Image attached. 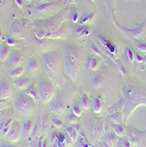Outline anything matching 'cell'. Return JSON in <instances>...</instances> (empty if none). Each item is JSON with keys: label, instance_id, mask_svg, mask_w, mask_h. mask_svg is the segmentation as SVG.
<instances>
[{"label": "cell", "instance_id": "6da1fadb", "mask_svg": "<svg viewBox=\"0 0 146 147\" xmlns=\"http://www.w3.org/2000/svg\"><path fill=\"white\" fill-rule=\"evenodd\" d=\"M61 51L65 74L75 84H80L85 63V49L74 42L66 41Z\"/></svg>", "mask_w": 146, "mask_h": 147}, {"label": "cell", "instance_id": "7a4b0ae2", "mask_svg": "<svg viewBox=\"0 0 146 147\" xmlns=\"http://www.w3.org/2000/svg\"><path fill=\"white\" fill-rule=\"evenodd\" d=\"M42 67L45 75L57 86H63L67 82L63 68L61 49L43 52L42 54Z\"/></svg>", "mask_w": 146, "mask_h": 147}, {"label": "cell", "instance_id": "3957f363", "mask_svg": "<svg viewBox=\"0 0 146 147\" xmlns=\"http://www.w3.org/2000/svg\"><path fill=\"white\" fill-rule=\"evenodd\" d=\"M66 17H67V9H63L48 19L33 21L32 25L36 29V36L38 39H43L44 35L57 31L61 24L66 20Z\"/></svg>", "mask_w": 146, "mask_h": 147}, {"label": "cell", "instance_id": "277c9868", "mask_svg": "<svg viewBox=\"0 0 146 147\" xmlns=\"http://www.w3.org/2000/svg\"><path fill=\"white\" fill-rule=\"evenodd\" d=\"M14 114L20 119H26L32 116L37 109L35 101L25 91H19L13 98Z\"/></svg>", "mask_w": 146, "mask_h": 147}, {"label": "cell", "instance_id": "5b68a950", "mask_svg": "<svg viewBox=\"0 0 146 147\" xmlns=\"http://www.w3.org/2000/svg\"><path fill=\"white\" fill-rule=\"evenodd\" d=\"M61 90L54 96L48 103V108L56 115H63L66 111L68 104L72 101L74 87L71 85H63Z\"/></svg>", "mask_w": 146, "mask_h": 147}, {"label": "cell", "instance_id": "8992f818", "mask_svg": "<svg viewBox=\"0 0 146 147\" xmlns=\"http://www.w3.org/2000/svg\"><path fill=\"white\" fill-rule=\"evenodd\" d=\"M36 87L38 101L41 104H48L57 94L56 85L47 76L40 78L36 83Z\"/></svg>", "mask_w": 146, "mask_h": 147}, {"label": "cell", "instance_id": "52a82bcc", "mask_svg": "<svg viewBox=\"0 0 146 147\" xmlns=\"http://www.w3.org/2000/svg\"><path fill=\"white\" fill-rule=\"evenodd\" d=\"M81 117V123L85 130L86 135L90 138V139L94 140L98 138L101 134V126L102 124L98 121L97 118L91 114H83L79 116Z\"/></svg>", "mask_w": 146, "mask_h": 147}, {"label": "cell", "instance_id": "ba28073f", "mask_svg": "<svg viewBox=\"0 0 146 147\" xmlns=\"http://www.w3.org/2000/svg\"><path fill=\"white\" fill-rule=\"evenodd\" d=\"M127 100L124 104L123 109V117L125 121L129 118L130 114L134 111L136 108L141 105H146V96L137 95V92L134 89H126Z\"/></svg>", "mask_w": 146, "mask_h": 147}, {"label": "cell", "instance_id": "9c48e42d", "mask_svg": "<svg viewBox=\"0 0 146 147\" xmlns=\"http://www.w3.org/2000/svg\"><path fill=\"white\" fill-rule=\"evenodd\" d=\"M15 87L8 77H4L0 81V101L11 99L15 96Z\"/></svg>", "mask_w": 146, "mask_h": 147}, {"label": "cell", "instance_id": "30bf717a", "mask_svg": "<svg viewBox=\"0 0 146 147\" xmlns=\"http://www.w3.org/2000/svg\"><path fill=\"white\" fill-rule=\"evenodd\" d=\"M8 143H17L21 138V123L18 120H13L10 129L5 137Z\"/></svg>", "mask_w": 146, "mask_h": 147}, {"label": "cell", "instance_id": "8fae6325", "mask_svg": "<svg viewBox=\"0 0 146 147\" xmlns=\"http://www.w3.org/2000/svg\"><path fill=\"white\" fill-rule=\"evenodd\" d=\"M70 32H71V26H70V24L67 22V21H63L61 26H59V28L53 32L51 34H46L44 35L43 39L46 38V39H49V40H54V39H60V40H63V39H66L68 38L69 34H70Z\"/></svg>", "mask_w": 146, "mask_h": 147}, {"label": "cell", "instance_id": "7c38bea8", "mask_svg": "<svg viewBox=\"0 0 146 147\" xmlns=\"http://www.w3.org/2000/svg\"><path fill=\"white\" fill-rule=\"evenodd\" d=\"M24 59V53L20 50H12L10 52V55L5 63V68L12 69L17 66H20Z\"/></svg>", "mask_w": 146, "mask_h": 147}, {"label": "cell", "instance_id": "4fadbf2b", "mask_svg": "<svg viewBox=\"0 0 146 147\" xmlns=\"http://www.w3.org/2000/svg\"><path fill=\"white\" fill-rule=\"evenodd\" d=\"M40 63L36 57H31L28 59L25 65V72L28 76H34L39 71Z\"/></svg>", "mask_w": 146, "mask_h": 147}, {"label": "cell", "instance_id": "5bb4252c", "mask_svg": "<svg viewBox=\"0 0 146 147\" xmlns=\"http://www.w3.org/2000/svg\"><path fill=\"white\" fill-rule=\"evenodd\" d=\"M33 121L30 118H26L21 123V138L20 139H28L31 136L33 129Z\"/></svg>", "mask_w": 146, "mask_h": 147}, {"label": "cell", "instance_id": "9a60e30c", "mask_svg": "<svg viewBox=\"0 0 146 147\" xmlns=\"http://www.w3.org/2000/svg\"><path fill=\"white\" fill-rule=\"evenodd\" d=\"M63 4V2H53V3H42L40 4L35 7V11L37 13H48L52 11H56L59 5Z\"/></svg>", "mask_w": 146, "mask_h": 147}, {"label": "cell", "instance_id": "2e32d148", "mask_svg": "<svg viewBox=\"0 0 146 147\" xmlns=\"http://www.w3.org/2000/svg\"><path fill=\"white\" fill-rule=\"evenodd\" d=\"M12 83L15 89L18 91H24L31 83V79L28 77L20 76L16 78H12Z\"/></svg>", "mask_w": 146, "mask_h": 147}, {"label": "cell", "instance_id": "e0dca14e", "mask_svg": "<svg viewBox=\"0 0 146 147\" xmlns=\"http://www.w3.org/2000/svg\"><path fill=\"white\" fill-rule=\"evenodd\" d=\"M49 129V122H48V115L47 112L43 111L41 116V123H40V130L42 132V135L48 133Z\"/></svg>", "mask_w": 146, "mask_h": 147}, {"label": "cell", "instance_id": "ac0fdd59", "mask_svg": "<svg viewBox=\"0 0 146 147\" xmlns=\"http://www.w3.org/2000/svg\"><path fill=\"white\" fill-rule=\"evenodd\" d=\"M10 46L7 45L5 42H2L0 44V61H1L3 63H5V61L7 60L9 55H10Z\"/></svg>", "mask_w": 146, "mask_h": 147}, {"label": "cell", "instance_id": "d6986e66", "mask_svg": "<svg viewBox=\"0 0 146 147\" xmlns=\"http://www.w3.org/2000/svg\"><path fill=\"white\" fill-rule=\"evenodd\" d=\"M79 105H80L81 109L85 112L89 111L90 109L92 108V103H91L86 93H83L81 95L80 100H79Z\"/></svg>", "mask_w": 146, "mask_h": 147}, {"label": "cell", "instance_id": "ffe728a7", "mask_svg": "<svg viewBox=\"0 0 146 147\" xmlns=\"http://www.w3.org/2000/svg\"><path fill=\"white\" fill-rule=\"evenodd\" d=\"M25 72V67L22 65L17 66V67H14L10 70V71L8 72V76L10 78H16L18 77H20L24 74Z\"/></svg>", "mask_w": 146, "mask_h": 147}, {"label": "cell", "instance_id": "44dd1931", "mask_svg": "<svg viewBox=\"0 0 146 147\" xmlns=\"http://www.w3.org/2000/svg\"><path fill=\"white\" fill-rule=\"evenodd\" d=\"M92 109L94 113H100L102 109V101L100 96H94L92 102Z\"/></svg>", "mask_w": 146, "mask_h": 147}, {"label": "cell", "instance_id": "7402d4cb", "mask_svg": "<svg viewBox=\"0 0 146 147\" xmlns=\"http://www.w3.org/2000/svg\"><path fill=\"white\" fill-rule=\"evenodd\" d=\"M25 92L28 93V95H30L35 101L38 102V94H37V87L34 86V85L31 82L29 86L26 87L25 90Z\"/></svg>", "mask_w": 146, "mask_h": 147}, {"label": "cell", "instance_id": "603a6c76", "mask_svg": "<svg viewBox=\"0 0 146 147\" xmlns=\"http://www.w3.org/2000/svg\"><path fill=\"white\" fill-rule=\"evenodd\" d=\"M65 132L70 136V138H71V140L73 141V143H76L77 138L78 137V132L76 130V129L74 128V126L72 125H67L65 128Z\"/></svg>", "mask_w": 146, "mask_h": 147}, {"label": "cell", "instance_id": "cb8c5ba5", "mask_svg": "<svg viewBox=\"0 0 146 147\" xmlns=\"http://www.w3.org/2000/svg\"><path fill=\"white\" fill-rule=\"evenodd\" d=\"M76 34L78 36V37H82V36H85V35H87L89 34V28H87V26H85V25H79V26H77L75 29H74Z\"/></svg>", "mask_w": 146, "mask_h": 147}, {"label": "cell", "instance_id": "d4e9b609", "mask_svg": "<svg viewBox=\"0 0 146 147\" xmlns=\"http://www.w3.org/2000/svg\"><path fill=\"white\" fill-rule=\"evenodd\" d=\"M12 121H13V120L11 118H10V119H7L6 121H5V123H4L1 130H0V134H1L2 137H4V138L6 137L7 133H8V131L10 129V127H11V124Z\"/></svg>", "mask_w": 146, "mask_h": 147}, {"label": "cell", "instance_id": "484cf974", "mask_svg": "<svg viewBox=\"0 0 146 147\" xmlns=\"http://www.w3.org/2000/svg\"><path fill=\"white\" fill-rule=\"evenodd\" d=\"M71 111L77 117H79L82 115V109L80 108V105H79L75 100H72V101H71Z\"/></svg>", "mask_w": 146, "mask_h": 147}, {"label": "cell", "instance_id": "4316f807", "mask_svg": "<svg viewBox=\"0 0 146 147\" xmlns=\"http://www.w3.org/2000/svg\"><path fill=\"white\" fill-rule=\"evenodd\" d=\"M57 130L56 129H52L49 133V136H48V144L50 146H54L55 143L57 141Z\"/></svg>", "mask_w": 146, "mask_h": 147}, {"label": "cell", "instance_id": "83f0119b", "mask_svg": "<svg viewBox=\"0 0 146 147\" xmlns=\"http://www.w3.org/2000/svg\"><path fill=\"white\" fill-rule=\"evenodd\" d=\"M76 145L77 146H83V147H88L90 146L89 143L87 142V140H85V138L81 136V135H79L77 138V141H76Z\"/></svg>", "mask_w": 146, "mask_h": 147}, {"label": "cell", "instance_id": "f1b7e54d", "mask_svg": "<svg viewBox=\"0 0 146 147\" xmlns=\"http://www.w3.org/2000/svg\"><path fill=\"white\" fill-rule=\"evenodd\" d=\"M142 26H139L137 28H134V29H128V28H122V30H124L127 34H132V35H137L139 34H141L142 32Z\"/></svg>", "mask_w": 146, "mask_h": 147}, {"label": "cell", "instance_id": "f546056e", "mask_svg": "<svg viewBox=\"0 0 146 147\" xmlns=\"http://www.w3.org/2000/svg\"><path fill=\"white\" fill-rule=\"evenodd\" d=\"M77 116L71 110L67 114V115H66V120H67V122L71 123V124L75 123L77 122Z\"/></svg>", "mask_w": 146, "mask_h": 147}, {"label": "cell", "instance_id": "4dcf8cb0", "mask_svg": "<svg viewBox=\"0 0 146 147\" xmlns=\"http://www.w3.org/2000/svg\"><path fill=\"white\" fill-rule=\"evenodd\" d=\"M90 69L92 71H95L98 69V66H99V59L97 57H92L90 61Z\"/></svg>", "mask_w": 146, "mask_h": 147}, {"label": "cell", "instance_id": "1f68e13d", "mask_svg": "<svg viewBox=\"0 0 146 147\" xmlns=\"http://www.w3.org/2000/svg\"><path fill=\"white\" fill-rule=\"evenodd\" d=\"M89 48L91 49V50H92V52H94V54H97V55H99V56H101V50L100 49V48H99L94 42H91L89 43Z\"/></svg>", "mask_w": 146, "mask_h": 147}, {"label": "cell", "instance_id": "d6a6232c", "mask_svg": "<svg viewBox=\"0 0 146 147\" xmlns=\"http://www.w3.org/2000/svg\"><path fill=\"white\" fill-rule=\"evenodd\" d=\"M5 41V43H6L7 45H9L10 47H14V46H16V45H17L16 40H15L14 38H13L12 36H11V35L6 36Z\"/></svg>", "mask_w": 146, "mask_h": 147}, {"label": "cell", "instance_id": "836d02e7", "mask_svg": "<svg viewBox=\"0 0 146 147\" xmlns=\"http://www.w3.org/2000/svg\"><path fill=\"white\" fill-rule=\"evenodd\" d=\"M114 131H115V134L118 135L119 137H122L124 133V129H123V127L120 124V123H116L114 127Z\"/></svg>", "mask_w": 146, "mask_h": 147}, {"label": "cell", "instance_id": "e575fe53", "mask_svg": "<svg viewBox=\"0 0 146 147\" xmlns=\"http://www.w3.org/2000/svg\"><path fill=\"white\" fill-rule=\"evenodd\" d=\"M51 123L54 125L56 128H61L63 124V121L61 119H59L58 117H53L51 119Z\"/></svg>", "mask_w": 146, "mask_h": 147}, {"label": "cell", "instance_id": "d590c367", "mask_svg": "<svg viewBox=\"0 0 146 147\" xmlns=\"http://www.w3.org/2000/svg\"><path fill=\"white\" fill-rule=\"evenodd\" d=\"M94 15V11H91V12L86 13V14L83 17V19L81 20V23H83V24H87V23L92 19Z\"/></svg>", "mask_w": 146, "mask_h": 147}, {"label": "cell", "instance_id": "8d00e7d4", "mask_svg": "<svg viewBox=\"0 0 146 147\" xmlns=\"http://www.w3.org/2000/svg\"><path fill=\"white\" fill-rule=\"evenodd\" d=\"M107 141H108V144L110 146H112L114 144V142H115V137H114V135L113 134V133H109L108 138H107Z\"/></svg>", "mask_w": 146, "mask_h": 147}, {"label": "cell", "instance_id": "74e56055", "mask_svg": "<svg viewBox=\"0 0 146 147\" xmlns=\"http://www.w3.org/2000/svg\"><path fill=\"white\" fill-rule=\"evenodd\" d=\"M127 56H128V59L130 63H133L134 61V53L130 49H127Z\"/></svg>", "mask_w": 146, "mask_h": 147}, {"label": "cell", "instance_id": "f35d334b", "mask_svg": "<svg viewBox=\"0 0 146 147\" xmlns=\"http://www.w3.org/2000/svg\"><path fill=\"white\" fill-rule=\"evenodd\" d=\"M110 117L114 120V121H115L116 123H120V120H121V115L118 114V113H114L113 115H110Z\"/></svg>", "mask_w": 146, "mask_h": 147}, {"label": "cell", "instance_id": "ab89813d", "mask_svg": "<svg viewBox=\"0 0 146 147\" xmlns=\"http://www.w3.org/2000/svg\"><path fill=\"white\" fill-rule=\"evenodd\" d=\"M3 63L0 61V81H1V79L5 76V66H3L2 64Z\"/></svg>", "mask_w": 146, "mask_h": 147}, {"label": "cell", "instance_id": "60d3db41", "mask_svg": "<svg viewBox=\"0 0 146 147\" xmlns=\"http://www.w3.org/2000/svg\"><path fill=\"white\" fill-rule=\"evenodd\" d=\"M78 20V12L77 11V10L75 9L74 11L72 12V15H71V21L73 23H77Z\"/></svg>", "mask_w": 146, "mask_h": 147}, {"label": "cell", "instance_id": "b9f144b4", "mask_svg": "<svg viewBox=\"0 0 146 147\" xmlns=\"http://www.w3.org/2000/svg\"><path fill=\"white\" fill-rule=\"evenodd\" d=\"M134 59H136V61L138 62V63H142L144 60L143 57L141 56L140 54H137H137H134Z\"/></svg>", "mask_w": 146, "mask_h": 147}, {"label": "cell", "instance_id": "7bdbcfd3", "mask_svg": "<svg viewBox=\"0 0 146 147\" xmlns=\"http://www.w3.org/2000/svg\"><path fill=\"white\" fill-rule=\"evenodd\" d=\"M137 48L138 49H140L143 52H146V43L144 42H140L137 44Z\"/></svg>", "mask_w": 146, "mask_h": 147}, {"label": "cell", "instance_id": "ee69618b", "mask_svg": "<svg viewBox=\"0 0 146 147\" xmlns=\"http://www.w3.org/2000/svg\"><path fill=\"white\" fill-rule=\"evenodd\" d=\"M15 3L17 4L18 6L20 7H23L24 6V0H14Z\"/></svg>", "mask_w": 146, "mask_h": 147}, {"label": "cell", "instance_id": "f6af8a7d", "mask_svg": "<svg viewBox=\"0 0 146 147\" xmlns=\"http://www.w3.org/2000/svg\"><path fill=\"white\" fill-rule=\"evenodd\" d=\"M122 146H129V145H130V143L128 142V141H126V140H123V141L122 142Z\"/></svg>", "mask_w": 146, "mask_h": 147}, {"label": "cell", "instance_id": "bcb514c9", "mask_svg": "<svg viewBox=\"0 0 146 147\" xmlns=\"http://www.w3.org/2000/svg\"><path fill=\"white\" fill-rule=\"evenodd\" d=\"M0 40H3V33H2L1 29H0Z\"/></svg>", "mask_w": 146, "mask_h": 147}, {"label": "cell", "instance_id": "7dc6e473", "mask_svg": "<svg viewBox=\"0 0 146 147\" xmlns=\"http://www.w3.org/2000/svg\"><path fill=\"white\" fill-rule=\"evenodd\" d=\"M144 60H145V61H146V57H144Z\"/></svg>", "mask_w": 146, "mask_h": 147}, {"label": "cell", "instance_id": "c3c4849f", "mask_svg": "<svg viewBox=\"0 0 146 147\" xmlns=\"http://www.w3.org/2000/svg\"><path fill=\"white\" fill-rule=\"evenodd\" d=\"M26 1H30V0H26Z\"/></svg>", "mask_w": 146, "mask_h": 147}, {"label": "cell", "instance_id": "681fc988", "mask_svg": "<svg viewBox=\"0 0 146 147\" xmlns=\"http://www.w3.org/2000/svg\"><path fill=\"white\" fill-rule=\"evenodd\" d=\"M92 1H94V0H92Z\"/></svg>", "mask_w": 146, "mask_h": 147}, {"label": "cell", "instance_id": "f907efd6", "mask_svg": "<svg viewBox=\"0 0 146 147\" xmlns=\"http://www.w3.org/2000/svg\"><path fill=\"white\" fill-rule=\"evenodd\" d=\"M71 1H73V0H71Z\"/></svg>", "mask_w": 146, "mask_h": 147}]
</instances>
